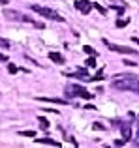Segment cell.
Returning <instances> with one entry per match:
<instances>
[{"label": "cell", "mask_w": 139, "mask_h": 148, "mask_svg": "<svg viewBox=\"0 0 139 148\" xmlns=\"http://www.w3.org/2000/svg\"><path fill=\"white\" fill-rule=\"evenodd\" d=\"M66 98H83V99H92V94L87 90L85 86H79V84H68L66 86Z\"/></svg>", "instance_id": "7a4b0ae2"}, {"label": "cell", "mask_w": 139, "mask_h": 148, "mask_svg": "<svg viewBox=\"0 0 139 148\" xmlns=\"http://www.w3.org/2000/svg\"><path fill=\"white\" fill-rule=\"evenodd\" d=\"M73 6H75V10H77V11H81L83 15L90 13V10L94 8V6H92V2H90V0H77V2L73 4Z\"/></svg>", "instance_id": "5b68a950"}, {"label": "cell", "mask_w": 139, "mask_h": 148, "mask_svg": "<svg viewBox=\"0 0 139 148\" xmlns=\"http://www.w3.org/2000/svg\"><path fill=\"white\" fill-rule=\"evenodd\" d=\"M21 137H36V131H19Z\"/></svg>", "instance_id": "2e32d148"}, {"label": "cell", "mask_w": 139, "mask_h": 148, "mask_svg": "<svg viewBox=\"0 0 139 148\" xmlns=\"http://www.w3.org/2000/svg\"><path fill=\"white\" fill-rule=\"evenodd\" d=\"M118 127H120L122 139L130 143V139H132V124H130V122H120V126H118Z\"/></svg>", "instance_id": "52a82bcc"}, {"label": "cell", "mask_w": 139, "mask_h": 148, "mask_svg": "<svg viewBox=\"0 0 139 148\" xmlns=\"http://www.w3.org/2000/svg\"><path fill=\"white\" fill-rule=\"evenodd\" d=\"M8 2H10V0H0V4H2V6H6Z\"/></svg>", "instance_id": "4316f807"}, {"label": "cell", "mask_w": 139, "mask_h": 148, "mask_svg": "<svg viewBox=\"0 0 139 148\" xmlns=\"http://www.w3.org/2000/svg\"><path fill=\"white\" fill-rule=\"evenodd\" d=\"M32 11H36V13H40L41 17H47L51 19V21H56V23H64V17H60L58 13H56L55 10H51V8H43V6H38V4H32Z\"/></svg>", "instance_id": "3957f363"}, {"label": "cell", "mask_w": 139, "mask_h": 148, "mask_svg": "<svg viewBox=\"0 0 139 148\" xmlns=\"http://www.w3.org/2000/svg\"><path fill=\"white\" fill-rule=\"evenodd\" d=\"M92 6H94V8H96V10H98V11H100V13H102V15H105V13H107V10H105V8H102V6H100V4H98V2H92Z\"/></svg>", "instance_id": "9a60e30c"}, {"label": "cell", "mask_w": 139, "mask_h": 148, "mask_svg": "<svg viewBox=\"0 0 139 148\" xmlns=\"http://www.w3.org/2000/svg\"><path fill=\"white\" fill-rule=\"evenodd\" d=\"M132 41H133V43H137V45H139V38H132Z\"/></svg>", "instance_id": "484cf974"}, {"label": "cell", "mask_w": 139, "mask_h": 148, "mask_svg": "<svg viewBox=\"0 0 139 148\" xmlns=\"http://www.w3.org/2000/svg\"><path fill=\"white\" fill-rule=\"evenodd\" d=\"M85 109H88V111H94L96 107H94V105H92V103H88V105H85Z\"/></svg>", "instance_id": "603a6c76"}, {"label": "cell", "mask_w": 139, "mask_h": 148, "mask_svg": "<svg viewBox=\"0 0 139 148\" xmlns=\"http://www.w3.org/2000/svg\"><path fill=\"white\" fill-rule=\"evenodd\" d=\"M103 43H105L111 51H115V53H122V54H136V49H132V47H124V45H115V43H109L107 40H103Z\"/></svg>", "instance_id": "277c9868"}, {"label": "cell", "mask_w": 139, "mask_h": 148, "mask_svg": "<svg viewBox=\"0 0 139 148\" xmlns=\"http://www.w3.org/2000/svg\"><path fill=\"white\" fill-rule=\"evenodd\" d=\"M0 47L10 49V41H8V40H4V38H0Z\"/></svg>", "instance_id": "ffe728a7"}, {"label": "cell", "mask_w": 139, "mask_h": 148, "mask_svg": "<svg viewBox=\"0 0 139 148\" xmlns=\"http://www.w3.org/2000/svg\"><path fill=\"white\" fill-rule=\"evenodd\" d=\"M49 58H51L55 64H64V62H66L62 54H60V53H55V51H51V53H49Z\"/></svg>", "instance_id": "9c48e42d"}, {"label": "cell", "mask_w": 139, "mask_h": 148, "mask_svg": "<svg viewBox=\"0 0 139 148\" xmlns=\"http://www.w3.org/2000/svg\"><path fill=\"white\" fill-rule=\"evenodd\" d=\"M64 77H70V79H79V81H90V75H88V71L85 68H79L77 71H73V73H66Z\"/></svg>", "instance_id": "8992f818"}, {"label": "cell", "mask_w": 139, "mask_h": 148, "mask_svg": "<svg viewBox=\"0 0 139 148\" xmlns=\"http://www.w3.org/2000/svg\"><path fill=\"white\" fill-rule=\"evenodd\" d=\"M92 127H94V130H100V131H102V130H105V127H103L102 124H98V122H96V124H92Z\"/></svg>", "instance_id": "7402d4cb"}, {"label": "cell", "mask_w": 139, "mask_h": 148, "mask_svg": "<svg viewBox=\"0 0 139 148\" xmlns=\"http://www.w3.org/2000/svg\"><path fill=\"white\" fill-rule=\"evenodd\" d=\"M128 23H130V19H118V21H117V26H118V28H122V26H126Z\"/></svg>", "instance_id": "e0dca14e"}, {"label": "cell", "mask_w": 139, "mask_h": 148, "mask_svg": "<svg viewBox=\"0 0 139 148\" xmlns=\"http://www.w3.org/2000/svg\"><path fill=\"white\" fill-rule=\"evenodd\" d=\"M126 143L128 141H124V139H117V141H115V146H122V145H126Z\"/></svg>", "instance_id": "44dd1931"}, {"label": "cell", "mask_w": 139, "mask_h": 148, "mask_svg": "<svg viewBox=\"0 0 139 148\" xmlns=\"http://www.w3.org/2000/svg\"><path fill=\"white\" fill-rule=\"evenodd\" d=\"M83 49H85V53H87V54H94V56H96V54H98V53H96V51H94V49H92V47H90V45H85V47H83Z\"/></svg>", "instance_id": "d6986e66"}, {"label": "cell", "mask_w": 139, "mask_h": 148, "mask_svg": "<svg viewBox=\"0 0 139 148\" xmlns=\"http://www.w3.org/2000/svg\"><path fill=\"white\" fill-rule=\"evenodd\" d=\"M85 64H87V68H94V66H96V56H94V54H90V56L85 60Z\"/></svg>", "instance_id": "4fadbf2b"}, {"label": "cell", "mask_w": 139, "mask_h": 148, "mask_svg": "<svg viewBox=\"0 0 139 148\" xmlns=\"http://www.w3.org/2000/svg\"><path fill=\"white\" fill-rule=\"evenodd\" d=\"M122 62H124L126 66H136V64H137V62H130V60H122Z\"/></svg>", "instance_id": "d4e9b609"}, {"label": "cell", "mask_w": 139, "mask_h": 148, "mask_svg": "<svg viewBox=\"0 0 139 148\" xmlns=\"http://www.w3.org/2000/svg\"><path fill=\"white\" fill-rule=\"evenodd\" d=\"M6 17H8V19H11V21H21L23 15H21V13H17V11H6Z\"/></svg>", "instance_id": "8fae6325"}, {"label": "cell", "mask_w": 139, "mask_h": 148, "mask_svg": "<svg viewBox=\"0 0 139 148\" xmlns=\"http://www.w3.org/2000/svg\"><path fill=\"white\" fill-rule=\"evenodd\" d=\"M38 145H49V146H60L58 141H55V139H47V137H38L36 139Z\"/></svg>", "instance_id": "ba28073f"}, {"label": "cell", "mask_w": 139, "mask_h": 148, "mask_svg": "<svg viewBox=\"0 0 139 148\" xmlns=\"http://www.w3.org/2000/svg\"><path fill=\"white\" fill-rule=\"evenodd\" d=\"M111 86H113L115 90H128V92L139 94V79L136 75H130V73L115 75V81L111 83Z\"/></svg>", "instance_id": "6da1fadb"}, {"label": "cell", "mask_w": 139, "mask_h": 148, "mask_svg": "<svg viewBox=\"0 0 139 148\" xmlns=\"http://www.w3.org/2000/svg\"><path fill=\"white\" fill-rule=\"evenodd\" d=\"M40 101H49V103H58V105H68V99H60V98H38Z\"/></svg>", "instance_id": "30bf717a"}, {"label": "cell", "mask_w": 139, "mask_h": 148, "mask_svg": "<svg viewBox=\"0 0 139 148\" xmlns=\"http://www.w3.org/2000/svg\"><path fill=\"white\" fill-rule=\"evenodd\" d=\"M103 79V69H98L94 77H90V81H102Z\"/></svg>", "instance_id": "5bb4252c"}, {"label": "cell", "mask_w": 139, "mask_h": 148, "mask_svg": "<svg viewBox=\"0 0 139 148\" xmlns=\"http://www.w3.org/2000/svg\"><path fill=\"white\" fill-rule=\"evenodd\" d=\"M137 139H139V122H137Z\"/></svg>", "instance_id": "83f0119b"}, {"label": "cell", "mask_w": 139, "mask_h": 148, "mask_svg": "<svg viewBox=\"0 0 139 148\" xmlns=\"http://www.w3.org/2000/svg\"><path fill=\"white\" fill-rule=\"evenodd\" d=\"M38 122H40V127H41V130H45V131L49 130V120H47V118L40 116V118H38Z\"/></svg>", "instance_id": "7c38bea8"}, {"label": "cell", "mask_w": 139, "mask_h": 148, "mask_svg": "<svg viewBox=\"0 0 139 148\" xmlns=\"http://www.w3.org/2000/svg\"><path fill=\"white\" fill-rule=\"evenodd\" d=\"M8 71H10V73H17L19 68H17L15 64H11V62H10V64H8Z\"/></svg>", "instance_id": "ac0fdd59"}, {"label": "cell", "mask_w": 139, "mask_h": 148, "mask_svg": "<svg viewBox=\"0 0 139 148\" xmlns=\"http://www.w3.org/2000/svg\"><path fill=\"white\" fill-rule=\"evenodd\" d=\"M0 62H8V56H6V54L0 53Z\"/></svg>", "instance_id": "cb8c5ba5"}]
</instances>
